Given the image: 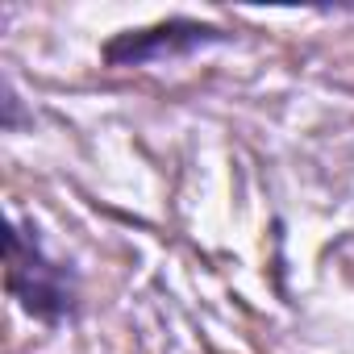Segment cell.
Wrapping results in <instances>:
<instances>
[{
	"mask_svg": "<svg viewBox=\"0 0 354 354\" xmlns=\"http://www.w3.org/2000/svg\"><path fill=\"white\" fill-rule=\"evenodd\" d=\"M5 292L9 300L46 329L80 321V279L71 263L55 259L34 221L13 217L5 230Z\"/></svg>",
	"mask_w": 354,
	"mask_h": 354,
	"instance_id": "obj_1",
	"label": "cell"
},
{
	"mask_svg": "<svg viewBox=\"0 0 354 354\" xmlns=\"http://www.w3.org/2000/svg\"><path fill=\"white\" fill-rule=\"evenodd\" d=\"M234 34L213 21L196 17H162L138 30H121L100 46L104 67H150V63H171V59H192L213 46H230Z\"/></svg>",
	"mask_w": 354,
	"mask_h": 354,
	"instance_id": "obj_2",
	"label": "cell"
},
{
	"mask_svg": "<svg viewBox=\"0 0 354 354\" xmlns=\"http://www.w3.org/2000/svg\"><path fill=\"white\" fill-rule=\"evenodd\" d=\"M0 125H5V133H17L21 125H34V117L21 113V96H17V88L9 80L0 84Z\"/></svg>",
	"mask_w": 354,
	"mask_h": 354,
	"instance_id": "obj_3",
	"label": "cell"
}]
</instances>
